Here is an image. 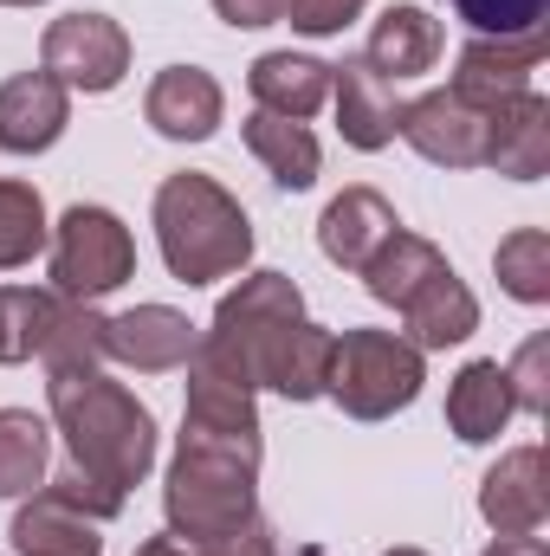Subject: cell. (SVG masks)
<instances>
[{
  "instance_id": "cell-1",
  "label": "cell",
  "mask_w": 550,
  "mask_h": 556,
  "mask_svg": "<svg viewBox=\"0 0 550 556\" xmlns=\"http://www.w3.org/2000/svg\"><path fill=\"white\" fill-rule=\"evenodd\" d=\"M330 337L324 324L304 317V291L291 273H247L221 304L214 324L201 330V356L240 376L247 389H273L285 402H317L324 369H330Z\"/></svg>"
},
{
  "instance_id": "cell-2",
  "label": "cell",
  "mask_w": 550,
  "mask_h": 556,
  "mask_svg": "<svg viewBox=\"0 0 550 556\" xmlns=\"http://www.w3.org/2000/svg\"><path fill=\"white\" fill-rule=\"evenodd\" d=\"M46 408H52V427H59V440L72 453L65 466H78L85 479L130 498V485H142L155 472V415L124 382H111L104 369L52 376Z\"/></svg>"
},
{
  "instance_id": "cell-3",
  "label": "cell",
  "mask_w": 550,
  "mask_h": 556,
  "mask_svg": "<svg viewBox=\"0 0 550 556\" xmlns=\"http://www.w3.org/2000/svg\"><path fill=\"white\" fill-rule=\"evenodd\" d=\"M260 433H208V427H182L175 459H168V485H162V511L168 531L208 544L227 538L234 525H247L253 485H260Z\"/></svg>"
},
{
  "instance_id": "cell-4",
  "label": "cell",
  "mask_w": 550,
  "mask_h": 556,
  "mask_svg": "<svg viewBox=\"0 0 550 556\" xmlns=\"http://www.w3.org/2000/svg\"><path fill=\"white\" fill-rule=\"evenodd\" d=\"M363 285L376 304H389L402 324H409V343L427 356V350H453L479 330V298L466 291V278L453 273V260L421 240L409 227H396V240L363 266Z\"/></svg>"
},
{
  "instance_id": "cell-5",
  "label": "cell",
  "mask_w": 550,
  "mask_h": 556,
  "mask_svg": "<svg viewBox=\"0 0 550 556\" xmlns=\"http://www.w3.org/2000/svg\"><path fill=\"white\" fill-rule=\"evenodd\" d=\"M155 247H162V266L182 285H214V278H234L253 260V220L247 207L214 181V175H168L155 188Z\"/></svg>"
},
{
  "instance_id": "cell-6",
  "label": "cell",
  "mask_w": 550,
  "mask_h": 556,
  "mask_svg": "<svg viewBox=\"0 0 550 556\" xmlns=\"http://www.w3.org/2000/svg\"><path fill=\"white\" fill-rule=\"evenodd\" d=\"M427 382V356L396 330H337L330 337V369L324 395L350 420H389L402 415Z\"/></svg>"
},
{
  "instance_id": "cell-7",
  "label": "cell",
  "mask_w": 550,
  "mask_h": 556,
  "mask_svg": "<svg viewBox=\"0 0 550 556\" xmlns=\"http://www.w3.org/2000/svg\"><path fill=\"white\" fill-rule=\"evenodd\" d=\"M46 247H52V291L85 298V304H98L104 291H117L124 278L137 273V240H130V227H124L111 207H91V201L65 207Z\"/></svg>"
},
{
  "instance_id": "cell-8",
  "label": "cell",
  "mask_w": 550,
  "mask_h": 556,
  "mask_svg": "<svg viewBox=\"0 0 550 556\" xmlns=\"http://www.w3.org/2000/svg\"><path fill=\"white\" fill-rule=\"evenodd\" d=\"M39 72H52L65 91H117L130 72V33L111 13H65L39 39Z\"/></svg>"
},
{
  "instance_id": "cell-9",
  "label": "cell",
  "mask_w": 550,
  "mask_h": 556,
  "mask_svg": "<svg viewBox=\"0 0 550 556\" xmlns=\"http://www.w3.org/2000/svg\"><path fill=\"white\" fill-rule=\"evenodd\" d=\"M396 137L409 142L421 162L434 168H486L492 149V111L453 98V91H427L396 111Z\"/></svg>"
},
{
  "instance_id": "cell-10",
  "label": "cell",
  "mask_w": 550,
  "mask_h": 556,
  "mask_svg": "<svg viewBox=\"0 0 550 556\" xmlns=\"http://www.w3.org/2000/svg\"><path fill=\"white\" fill-rule=\"evenodd\" d=\"M545 46L550 33H525V39H466L460 46V59H453V98H466V104H479V111H499V104H512V98H525V91H538L532 78H538V65H545Z\"/></svg>"
},
{
  "instance_id": "cell-11",
  "label": "cell",
  "mask_w": 550,
  "mask_h": 556,
  "mask_svg": "<svg viewBox=\"0 0 550 556\" xmlns=\"http://www.w3.org/2000/svg\"><path fill=\"white\" fill-rule=\"evenodd\" d=\"M201 330L175 311V304H137V311H117L104 317V356L137 369V376H168V369H188Z\"/></svg>"
},
{
  "instance_id": "cell-12",
  "label": "cell",
  "mask_w": 550,
  "mask_h": 556,
  "mask_svg": "<svg viewBox=\"0 0 550 556\" xmlns=\"http://www.w3.org/2000/svg\"><path fill=\"white\" fill-rule=\"evenodd\" d=\"M142 117H149L155 137L168 142H208L221 130V117H227V91L201 65H168V72H155V85L142 98Z\"/></svg>"
},
{
  "instance_id": "cell-13",
  "label": "cell",
  "mask_w": 550,
  "mask_h": 556,
  "mask_svg": "<svg viewBox=\"0 0 550 556\" xmlns=\"http://www.w3.org/2000/svg\"><path fill=\"white\" fill-rule=\"evenodd\" d=\"M479 518L499 538H532L550 518V485H545V453L538 446H512L499 453V466L479 479Z\"/></svg>"
},
{
  "instance_id": "cell-14",
  "label": "cell",
  "mask_w": 550,
  "mask_h": 556,
  "mask_svg": "<svg viewBox=\"0 0 550 556\" xmlns=\"http://www.w3.org/2000/svg\"><path fill=\"white\" fill-rule=\"evenodd\" d=\"M396 207L376 194V188H343L324 214H317V253L343 273H363L389 240H396Z\"/></svg>"
},
{
  "instance_id": "cell-15",
  "label": "cell",
  "mask_w": 550,
  "mask_h": 556,
  "mask_svg": "<svg viewBox=\"0 0 550 556\" xmlns=\"http://www.w3.org/2000/svg\"><path fill=\"white\" fill-rule=\"evenodd\" d=\"M72 124V91L52 72H20L0 85V149L7 155H39L65 137Z\"/></svg>"
},
{
  "instance_id": "cell-16",
  "label": "cell",
  "mask_w": 550,
  "mask_h": 556,
  "mask_svg": "<svg viewBox=\"0 0 550 556\" xmlns=\"http://www.w3.org/2000/svg\"><path fill=\"white\" fill-rule=\"evenodd\" d=\"M330 104H337V130L350 149H363V155H376V149H389L396 142V91H389V78L383 72H370V59L357 52V59H343V65H330Z\"/></svg>"
},
{
  "instance_id": "cell-17",
  "label": "cell",
  "mask_w": 550,
  "mask_h": 556,
  "mask_svg": "<svg viewBox=\"0 0 550 556\" xmlns=\"http://www.w3.org/2000/svg\"><path fill=\"white\" fill-rule=\"evenodd\" d=\"M104 525L98 518H85L78 505H65L59 492H33L20 511H13V556H104V538H98Z\"/></svg>"
},
{
  "instance_id": "cell-18",
  "label": "cell",
  "mask_w": 550,
  "mask_h": 556,
  "mask_svg": "<svg viewBox=\"0 0 550 556\" xmlns=\"http://www.w3.org/2000/svg\"><path fill=\"white\" fill-rule=\"evenodd\" d=\"M512 415H518V402H512V376H505L499 356H479V363H466L453 376V389H447V427H453V440L486 446V440L505 433Z\"/></svg>"
},
{
  "instance_id": "cell-19",
  "label": "cell",
  "mask_w": 550,
  "mask_h": 556,
  "mask_svg": "<svg viewBox=\"0 0 550 556\" xmlns=\"http://www.w3.org/2000/svg\"><path fill=\"white\" fill-rule=\"evenodd\" d=\"M486 168H499L505 181H538V175H550V98L545 91H525V98H512V104L492 111Z\"/></svg>"
},
{
  "instance_id": "cell-20",
  "label": "cell",
  "mask_w": 550,
  "mask_h": 556,
  "mask_svg": "<svg viewBox=\"0 0 550 556\" xmlns=\"http://www.w3.org/2000/svg\"><path fill=\"white\" fill-rule=\"evenodd\" d=\"M247 91H253L260 111L304 124V117H317L324 98H330V65L311 59V52H260L253 72H247Z\"/></svg>"
},
{
  "instance_id": "cell-21",
  "label": "cell",
  "mask_w": 550,
  "mask_h": 556,
  "mask_svg": "<svg viewBox=\"0 0 550 556\" xmlns=\"http://www.w3.org/2000/svg\"><path fill=\"white\" fill-rule=\"evenodd\" d=\"M440 52H447L440 20H434L427 7H409V0L389 7V13L370 26V46H363L370 72H383V78H421V72L440 65Z\"/></svg>"
},
{
  "instance_id": "cell-22",
  "label": "cell",
  "mask_w": 550,
  "mask_h": 556,
  "mask_svg": "<svg viewBox=\"0 0 550 556\" xmlns=\"http://www.w3.org/2000/svg\"><path fill=\"white\" fill-rule=\"evenodd\" d=\"M39 363H46V376H78V369L111 363L104 356V311L85 304V298L52 291V311H46V330H39Z\"/></svg>"
},
{
  "instance_id": "cell-23",
  "label": "cell",
  "mask_w": 550,
  "mask_h": 556,
  "mask_svg": "<svg viewBox=\"0 0 550 556\" xmlns=\"http://www.w3.org/2000/svg\"><path fill=\"white\" fill-rule=\"evenodd\" d=\"M240 137H247V149L266 162V175H273L285 194H304V188L317 181V162H324V149H317V137H311L304 124L273 117V111H253V117L240 124Z\"/></svg>"
},
{
  "instance_id": "cell-24",
  "label": "cell",
  "mask_w": 550,
  "mask_h": 556,
  "mask_svg": "<svg viewBox=\"0 0 550 556\" xmlns=\"http://www.w3.org/2000/svg\"><path fill=\"white\" fill-rule=\"evenodd\" d=\"M52 433L33 408H0V498H26L46 485Z\"/></svg>"
},
{
  "instance_id": "cell-25",
  "label": "cell",
  "mask_w": 550,
  "mask_h": 556,
  "mask_svg": "<svg viewBox=\"0 0 550 556\" xmlns=\"http://www.w3.org/2000/svg\"><path fill=\"white\" fill-rule=\"evenodd\" d=\"M52 240V220H46V201L33 181H13L0 175V273H20L46 253Z\"/></svg>"
},
{
  "instance_id": "cell-26",
  "label": "cell",
  "mask_w": 550,
  "mask_h": 556,
  "mask_svg": "<svg viewBox=\"0 0 550 556\" xmlns=\"http://www.w3.org/2000/svg\"><path fill=\"white\" fill-rule=\"evenodd\" d=\"M492 273L505 285V298H518V304H550V233L545 227L505 233L499 253H492Z\"/></svg>"
},
{
  "instance_id": "cell-27",
  "label": "cell",
  "mask_w": 550,
  "mask_h": 556,
  "mask_svg": "<svg viewBox=\"0 0 550 556\" xmlns=\"http://www.w3.org/2000/svg\"><path fill=\"white\" fill-rule=\"evenodd\" d=\"M46 311H52V291L0 285V363H33V356H39Z\"/></svg>"
},
{
  "instance_id": "cell-28",
  "label": "cell",
  "mask_w": 550,
  "mask_h": 556,
  "mask_svg": "<svg viewBox=\"0 0 550 556\" xmlns=\"http://www.w3.org/2000/svg\"><path fill=\"white\" fill-rule=\"evenodd\" d=\"M479 39H525V33H545L550 0H447Z\"/></svg>"
},
{
  "instance_id": "cell-29",
  "label": "cell",
  "mask_w": 550,
  "mask_h": 556,
  "mask_svg": "<svg viewBox=\"0 0 550 556\" xmlns=\"http://www.w3.org/2000/svg\"><path fill=\"white\" fill-rule=\"evenodd\" d=\"M545 363H550V343H545V337H532V343H525V350L505 363V376H512V402H518L525 415H545V408H550Z\"/></svg>"
},
{
  "instance_id": "cell-30",
  "label": "cell",
  "mask_w": 550,
  "mask_h": 556,
  "mask_svg": "<svg viewBox=\"0 0 550 556\" xmlns=\"http://www.w3.org/2000/svg\"><path fill=\"white\" fill-rule=\"evenodd\" d=\"M46 492H59L65 505H78L85 518H98V525H111L117 511H124V492H111V485H98V479H85L78 466H65L59 479H46Z\"/></svg>"
},
{
  "instance_id": "cell-31",
  "label": "cell",
  "mask_w": 550,
  "mask_h": 556,
  "mask_svg": "<svg viewBox=\"0 0 550 556\" xmlns=\"http://www.w3.org/2000/svg\"><path fill=\"white\" fill-rule=\"evenodd\" d=\"M363 7H370V0H291L285 20H291L304 39H330V33H343Z\"/></svg>"
},
{
  "instance_id": "cell-32",
  "label": "cell",
  "mask_w": 550,
  "mask_h": 556,
  "mask_svg": "<svg viewBox=\"0 0 550 556\" xmlns=\"http://www.w3.org/2000/svg\"><path fill=\"white\" fill-rule=\"evenodd\" d=\"M201 551H208V556H278V531L260 518V511H253L247 525H234L227 538H208Z\"/></svg>"
},
{
  "instance_id": "cell-33",
  "label": "cell",
  "mask_w": 550,
  "mask_h": 556,
  "mask_svg": "<svg viewBox=\"0 0 550 556\" xmlns=\"http://www.w3.org/2000/svg\"><path fill=\"white\" fill-rule=\"evenodd\" d=\"M285 7H291V0H214V13H221L227 26H240V33H253V26H273V20H285Z\"/></svg>"
},
{
  "instance_id": "cell-34",
  "label": "cell",
  "mask_w": 550,
  "mask_h": 556,
  "mask_svg": "<svg viewBox=\"0 0 550 556\" xmlns=\"http://www.w3.org/2000/svg\"><path fill=\"white\" fill-rule=\"evenodd\" d=\"M137 556H208L195 538H182V531H155L149 544H137Z\"/></svg>"
},
{
  "instance_id": "cell-35",
  "label": "cell",
  "mask_w": 550,
  "mask_h": 556,
  "mask_svg": "<svg viewBox=\"0 0 550 556\" xmlns=\"http://www.w3.org/2000/svg\"><path fill=\"white\" fill-rule=\"evenodd\" d=\"M479 556H550V551H545V538L532 531V538H492Z\"/></svg>"
},
{
  "instance_id": "cell-36",
  "label": "cell",
  "mask_w": 550,
  "mask_h": 556,
  "mask_svg": "<svg viewBox=\"0 0 550 556\" xmlns=\"http://www.w3.org/2000/svg\"><path fill=\"white\" fill-rule=\"evenodd\" d=\"M383 556H427V551H414V544H396V551H383Z\"/></svg>"
},
{
  "instance_id": "cell-37",
  "label": "cell",
  "mask_w": 550,
  "mask_h": 556,
  "mask_svg": "<svg viewBox=\"0 0 550 556\" xmlns=\"http://www.w3.org/2000/svg\"><path fill=\"white\" fill-rule=\"evenodd\" d=\"M0 7H33V0H0Z\"/></svg>"
},
{
  "instance_id": "cell-38",
  "label": "cell",
  "mask_w": 550,
  "mask_h": 556,
  "mask_svg": "<svg viewBox=\"0 0 550 556\" xmlns=\"http://www.w3.org/2000/svg\"><path fill=\"white\" fill-rule=\"evenodd\" d=\"M298 556H324V551H317V544H311V551H298Z\"/></svg>"
}]
</instances>
